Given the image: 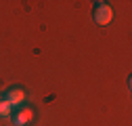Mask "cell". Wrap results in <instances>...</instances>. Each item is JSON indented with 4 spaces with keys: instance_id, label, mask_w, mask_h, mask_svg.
Masks as SVG:
<instances>
[{
    "instance_id": "obj_2",
    "label": "cell",
    "mask_w": 132,
    "mask_h": 126,
    "mask_svg": "<svg viewBox=\"0 0 132 126\" xmlns=\"http://www.w3.org/2000/svg\"><path fill=\"white\" fill-rule=\"evenodd\" d=\"M92 19L98 25H109L113 19V9L109 2H94V11H92Z\"/></svg>"
},
{
    "instance_id": "obj_4",
    "label": "cell",
    "mask_w": 132,
    "mask_h": 126,
    "mask_svg": "<svg viewBox=\"0 0 132 126\" xmlns=\"http://www.w3.org/2000/svg\"><path fill=\"white\" fill-rule=\"evenodd\" d=\"M13 112H15V107L9 103V101H0V118L2 120H11V116H13Z\"/></svg>"
},
{
    "instance_id": "obj_3",
    "label": "cell",
    "mask_w": 132,
    "mask_h": 126,
    "mask_svg": "<svg viewBox=\"0 0 132 126\" xmlns=\"http://www.w3.org/2000/svg\"><path fill=\"white\" fill-rule=\"evenodd\" d=\"M2 99H4V101H9V103H11L15 109H17V107L25 105V99H27V94H25V90H23L21 86H11V88H6V90H4Z\"/></svg>"
},
{
    "instance_id": "obj_1",
    "label": "cell",
    "mask_w": 132,
    "mask_h": 126,
    "mask_svg": "<svg viewBox=\"0 0 132 126\" xmlns=\"http://www.w3.org/2000/svg\"><path fill=\"white\" fill-rule=\"evenodd\" d=\"M34 120H36V109L31 107V105H21V107H17V109L13 112V116H11L13 126H29Z\"/></svg>"
},
{
    "instance_id": "obj_5",
    "label": "cell",
    "mask_w": 132,
    "mask_h": 126,
    "mask_svg": "<svg viewBox=\"0 0 132 126\" xmlns=\"http://www.w3.org/2000/svg\"><path fill=\"white\" fill-rule=\"evenodd\" d=\"M0 101H2V94H0Z\"/></svg>"
}]
</instances>
